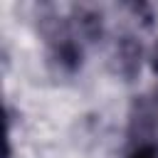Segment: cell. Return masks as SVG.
Masks as SVG:
<instances>
[{"label":"cell","instance_id":"obj_1","mask_svg":"<svg viewBox=\"0 0 158 158\" xmlns=\"http://www.w3.org/2000/svg\"><path fill=\"white\" fill-rule=\"evenodd\" d=\"M128 158H158V146L146 141V143H136L128 153Z\"/></svg>","mask_w":158,"mask_h":158},{"label":"cell","instance_id":"obj_2","mask_svg":"<svg viewBox=\"0 0 158 158\" xmlns=\"http://www.w3.org/2000/svg\"><path fill=\"white\" fill-rule=\"evenodd\" d=\"M151 64H153V69L158 72V42H156V47H153V52H151Z\"/></svg>","mask_w":158,"mask_h":158}]
</instances>
